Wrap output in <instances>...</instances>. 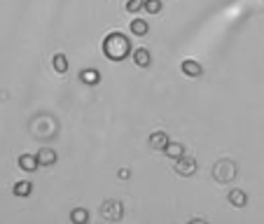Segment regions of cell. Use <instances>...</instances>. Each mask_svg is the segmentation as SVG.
<instances>
[{
	"mask_svg": "<svg viewBox=\"0 0 264 224\" xmlns=\"http://www.w3.org/2000/svg\"><path fill=\"white\" fill-rule=\"evenodd\" d=\"M101 49H103V54H105V59H110V61H115V63L124 61L131 54V40L124 33H119V31H112V33H108L103 38Z\"/></svg>",
	"mask_w": 264,
	"mask_h": 224,
	"instance_id": "obj_1",
	"label": "cell"
},
{
	"mask_svg": "<svg viewBox=\"0 0 264 224\" xmlns=\"http://www.w3.org/2000/svg\"><path fill=\"white\" fill-rule=\"evenodd\" d=\"M213 177H215L217 182H231L236 177V163L229 161V159H220L213 166Z\"/></svg>",
	"mask_w": 264,
	"mask_h": 224,
	"instance_id": "obj_2",
	"label": "cell"
},
{
	"mask_svg": "<svg viewBox=\"0 0 264 224\" xmlns=\"http://www.w3.org/2000/svg\"><path fill=\"white\" fill-rule=\"evenodd\" d=\"M101 215H103V219H108V222H117V219L124 217V203L117 201V198H108V201H103V205H101Z\"/></svg>",
	"mask_w": 264,
	"mask_h": 224,
	"instance_id": "obj_3",
	"label": "cell"
},
{
	"mask_svg": "<svg viewBox=\"0 0 264 224\" xmlns=\"http://www.w3.org/2000/svg\"><path fill=\"white\" fill-rule=\"evenodd\" d=\"M176 173L183 177H190L197 173V159L190 154H183L180 159H176Z\"/></svg>",
	"mask_w": 264,
	"mask_h": 224,
	"instance_id": "obj_4",
	"label": "cell"
},
{
	"mask_svg": "<svg viewBox=\"0 0 264 224\" xmlns=\"http://www.w3.org/2000/svg\"><path fill=\"white\" fill-rule=\"evenodd\" d=\"M180 70H183L187 77H201V75H203L201 63L194 61V59H185V61L180 63Z\"/></svg>",
	"mask_w": 264,
	"mask_h": 224,
	"instance_id": "obj_5",
	"label": "cell"
},
{
	"mask_svg": "<svg viewBox=\"0 0 264 224\" xmlns=\"http://www.w3.org/2000/svg\"><path fill=\"white\" fill-rule=\"evenodd\" d=\"M171 140H169V133H164V131H155V133H150V138H148V145L152 149H162L164 152V147L169 145Z\"/></svg>",
	"mask_w": 264,
	"mask_h": 224,
	"instance_id": "obj_6",
	"label": "cell"
},
{
	"mask_svg": "<svg viewBox=\"0 0 264 224\" xmlns=\"http://www.w3.org/2000/svg\"><path fill=\"white\" fill-rule=\"evenodd\" d=\"M40 166V161H38V154H21L19 156V168L24 170V173H33L35 168Z\"/></svg>",
	"mask_w": 264,
	"mask_h": 224,
	"instance_id": "obj_7",
	"label": "cell"
},
{
	"mask_svg": "<svg viewBox=\"0 0 264 224\" xmlns=\"http://www.w3.org/2000/svg\"><path fill=\"white\" fill-rule=\"evenodd\" d=\"M80 80H82V84L96 87V84L101 82V73H98L96 68H84V70H80Z\"/></svg>",
	"mask_w": 264,
	"mask_h": 224,
	"instance_id": "obj_8",
	"label": "cell"
},
{
	"mask_svg": "<svg viewBox=\"0 0 264 224\" xmlns=\"http://www.w3.org/2000/svg\"><path fill=\"white\" fill-rule=\"evenodd\" d=\"M134 61L138 68H150V63H152V54H150L145 47H138L134 52Z\"/></svg>",
	"mask_w": 264,
	"mask_h": 224,
	"instance_id": "obj_9",
	"label": "cell"
},
{
	"mask_svg": "<svg viewBox=\"0 0 264 224\" xmlns=\"http://www.w3.org/2000/svg\"><path fill=\"white\" fill-rule=\"evenodd\" d=\"M129 31H131V35H136V38H143V35H148L150 24L145 19H138V17H136V19L129 24Z\"/></svg>",
	"mask_w": 264,
	"mask_h": 224,
	"instance_id": "obj_10",
	"label": "cell"
},
{
	"mask_svg": "<svg viewBox=\"0 0 264 224\" xmlns=\"http://www.w3.org/2000/svg\"><path fill=\"white\" fill-rule=\"evenodd\" d=\"M227 198H229V203L234 205V208H243V205L248 203V194H245L243 189H231Z\"/></svg>",
	"mask_w": 264,
	"mask_h": 224,
	"instance_id": "obj_11",
	"label": "cell"
},
{
	"mask_svg": "<svg viewBox=\"0 0 264 224\" xmlns=\"http://www.w3.org/2000/svg\"><path fill=\"white\" fill-rule=\"evenodd\" d=\"M14 196H21L26 198L33 194V182H28V180H19V182H14Z\"/></svg>",
	"mask_w": 264,
	"mask_h": 224,
	"instance_id": "obj_12",
	"label": "cell"
},
{
	"mask_svg": "<svg viewBox=\"0 0 264 224\" xmlns=\"http://www.w3.org/2000/svg\"><path fill=\"white\" fill-rule=\"evenodd\" d=\"M38 161H40V166H54L56 163V152L49 147H42L40 152H38Z\"/></svg>",
	"mask_w": 264,
	"mask_h": 224,
	"instance_id": "obj_13",
	"label": "cell"
},
{
	"mask_svg": "<svg viewBox=\"0 0 264 224\" xmlns=\"http://www.w3.org/2000/svg\"><path fill=\"white\" fill-rule=\"evenodd\" d=\"M164 154L171 156V159H180V156L185 154V147L180 143H169L166 147H164Z\"/></svg>",
	"mask_w": 264,
	"mask_h": 224,
	"instance_id": "obj_14",
	"label": "cell"
},
{
	"mask_svg": "<svg viewBox=\"0 0 264 224\" xmlns=\"http://www.w3.org/2000/svg\"><path fill=\"white\" fill-rule=\"evenodd\" d=\"M52 68L56 70V73H66L68 70V59H66V54H54L52 56Z\"/></svg>",
	"mask_w": 264,
	"mask_h": 224,
	"instance_id": "obj_15",
	"label": "cell"
},
{
	"mask_svg": "<svg viewBox=\"0 0 264 224\" xmlns=\"http://www.w3.org/2000/svg\"><path fill=\"white\" fill-rule=\"evenodd\" d=\"M70 222H75V224L89 222V210H84V208H75V210L70 212Z\"/></svg>",
	"mask_w": 264,
	"mask_h": 224,
	"instance_id": "obj_16",
	"label": "cell"
},
{
	"mask_svg": "<svg viewBox=\"0 0 264 224\" xmlns=\"http://www.w3.org/2000/svg\"><path fill=\"white\" fill-rule=\"evenodd\" d=\"M162 7H164L162 0H145V12H150V14H159Z\"/></svg>",
	"mask_w": 264,
	"mask_h": 224,
	"instance_id": "obj_17",
	"label": "cell"
},
{
	"mask_svg": "<svg viewBox=\"0 0 264 224\" xmlns=\"http://www.w3.org/2000/svg\"><path fill=\"white\" fill-rule=\"evenodd\" d=\"M141 10H145V0H126V12L136 14Z\"/></svg>",
	"mask_w": 264,
	"mask_h": 224,
	"instance_id": "obj_18",
	"label": "cell"
},
{
	"mask_svg": "<svg viewBox=\"0 0 264 224\" xmlns=\"http://www.w3.org/2000/svg\"><path fill=\"white\" fill-rule=\"evenodd\" d=\"M117 177H119V180H129V177H131V170H129V168H119Z\"/></svg>",
	"mask_w": 264,
	"mask_h": 224,
	"instance_id": "obj_19",
	"label": "cell"
}]
</instances>
